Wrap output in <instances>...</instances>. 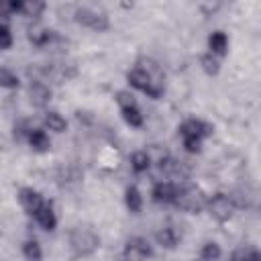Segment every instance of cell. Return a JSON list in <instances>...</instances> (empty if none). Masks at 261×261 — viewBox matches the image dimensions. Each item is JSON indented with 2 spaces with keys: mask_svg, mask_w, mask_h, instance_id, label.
<instances>
[{
  "mask_svg": "<svg viewBox=\"0 0 261 261\" xmlns=\"http://www.w3.org/2000/svg\"><path fill=\"white\" fill-rule=\"evenodd\" d=\"M69 247L77 257H90L100 247V237L90 224H77L69 232Z\"/></svg>",
  "mask_w": 261,
  "mask_h": 261,
  "instance_id": "1",
  "label": "cell"
},
{
  "mask_svg": "<svg viewBox=\"0 0 261 261\" xmlns=\"http://www.w3.org/2000/svg\"><path fill=\"white\" fill-rule=\"evenodd\" d=\"M173 204L184 212L198 214L208 206V196L196 186H184V188H179L177 198H175Z\"/></svg>",
  "mask_w": 261,
  "mask_h": 261,
  "instance_id": "2",
  "label": "cell"
},
{
  "mask_svg": "<svg viewBox=\"0 0 261 261\" xmlns=\"http://www.w3.org/2000/svg\"><path fill=\"white\" fill-rule=\"evenodd\" d=\"M126 82L130 84V88H135V90L147 94L149 98H159V96L163 94V86L157 84L155 80H151V77H149L143 69H139V67H135V69H130V71L126 73Z\"/></svg>",
  "mask_w": 261,
  "mask_h": 261,
  "instance_id": "3",
  "label": "cell"
},
{
  "mask_svg": "<svg viewBox=\"0 0 261 261\" xmlns=\"http://www.w3.org/2000/svg\"><path fill=\"white\" fill-rule=\"evenodd\" d=\"M73 18H75V22H80L82 27H88V29L98 31V33H102V31L108 29V16H106L104 12L94 10V8H88V6L75 8Z\"/></svg>",
  "mask_w": 261,
  "mask_h": 261,
  "instance_id": "4",
  "label": "cell"
},
{
  "mask_svg": "<svg viewBox=\"0 0 261 261\" xmlns=\"http://www.w3.org/2000/svg\"><path fill=\"white\" fill-rule=\"evenodd\" d=\"M206 208H208V212H210V216H212L214 220L226 222V220L232 216V212H234V202H232L230 196L218 192V194H214L212 198H208V206H206Z\"/></svg>",
  "mask_w": 261,
  "mask_h": 261,
  "instance_id": "5",
  "label": "cell"
},
{
  "mask_svg": "<svg viewBox=\"0 0 261 261\" xmlns=\"http://www.w3.org/2000/svg\"><path fill=\"white\" fill-rule=\"evenodd\" d=\"M179 137L181 139H206L214 133V126L200 118H188L179 124Z\"/></svg>",
  "mask_w": 261,
  "mask_h": 261,
  "instance_id": "6",
  "label": "cell"
},
{
  "mask_svg": "<svg viewBox=\"0 0 261 261\" xmlns=\"http://www.w3.org/2000/svg\"><path fill=\"white\" fill-rule=\"evenodd\" d=\"M151 245L147 239L143 237H130L122 249V255L128 259V261H145L147 257H151Z\"/></svg>",
  "mask_w": 261,
  "mask_h": 261,
  "instance_id": "7",
  "label": "cell"
},
{
  "mask_svg": "<svg viewBox=\"0 0 261 261\" xmlns=\"http://www.w3.org/2000/svg\"><path fill=\"white\" fill-rule=\"evenodd\" d=\"M18 202H20V206L24 208V212L27 214H37L41 208H43V204H45V200H43V196L37 192V190H33V188H20V192H18Z\"/></svg>",
  "mask_w": 261,
  "mask_h": 261,
  "instance_id": "8",
  "label": "cell"
},
{
  "mask_svg": "<svg viewBox=\"0 0 261 261\" xmlns=\"http://www.w3.org/2000/svg\"><path fill=\"white\" fill-rule=\"evenodd\" d=\"M177 192H179V188L175 184H171V181H159L153 188L151 196H153V200L157 204H173L175 198H177Z\"/></svg>",
  "mask_w": 261,
  "mask_h": 261,
  "instance_id": "9",
  "label": "cell"
},
{
  "mask_svg": "<svg viewBox=\"0 0 261 261\" xmlns=\"http://www.w3.org/2000/svg\"><path fill=\"white\" fill-rule=\"evenodd\" d=\"M29 100H31L33 106L45 108V106L49 104V100H51V90H49V86L43 84V82H31V86H29Z\"/></svg>",
  "mask_w": 261,
  "mask_h": 261,
  "instance_id": "10",
  "label": "cell"
},
{
  "mask_svg": "<svg viewBox=\"0 0 261 261\" xmlns=\"http://www.w3.org/2000/svg\"><path fill=\"white\" fill-rule=\"evenodd\" d=\"M27 37H29V41H31L35 47H47V45L53 41V31H49L47 27L35 22V24H31V27L27 29Z\"/></svg>",
  "mask_w": 261,
  "mask_h": 261,
  "instance_id": "11",
  "label": "cell"
},
{
  "mask_svg": "<svg viewBox=\"0 0 261 261\" xmlns=\"http://www.w3.org/2000/svg\"><path fill=\"white\" fill-rule=\"evenodd\" d=\"M155 239H157V243H159L161 247L173 249V247L179 243L181 234H179V230H177L173 224H165V226H161V228L155 232Z\"/></svg>",
  "mask_w": 261,
  "mask_h": 261,
  "instance_id": "12",
  "label": "cell"
},
{
  "mask_svg": "<svg viewBox=\"0 0 261 261\" xmlns=\"http://www.w3.org/2000/svg\"><path fill=\"white\" fill-rule=\"evenodd\" d=\"M35 218H37V222L43 230H55V226H57V214H55L51 202H45L43 208L35 214Z\"/></svg>",
  "mask_w": 261,
  "mask_h": 261,
  "instance_id": "13",
  "label": "cell"
},
{
  "mask_svg": "<svg viewBox=\"0 0 261 261\" xmlns=\"http://www.w3.org/2000/svg\"><path fill=\"white\" fill-rule=\"evenodd\" d=\"M29 145L33 147V151H39V153H45V151H49L51 149V139H49V135L43 130V128H33L31 133H29Z\"/></svg>",
  "mask_w": 261,
  "mask_h": 261,
  "instance_id": "14",
  "label": "cell"
},
{
  "mask_svg": "<svg viewBox=\"0 0 261 261\" xmlns=\"http://www.w3.org/2000/svg\"><path fill=\"white\" fill-rule=\"evenodd\" d=\"M208 49L212 55H226L228 51V39L222 31H214L210 37H208Z\"/></svg>",
  "mask_w": 261,
  "mask_h": 261,
  "instance_id": "15",
  "label": "cell"
},
{
  "mask_svg": "<svg viewBox=\"0 0 261 261\" xmlns=\"http://www.w3.org/2000/svg\"><path fill=\"white\" fill-rule=\"evenodd\" d=\"M137 67L143 69L151 80H155L157 84L163 86V71H161V67L157 65V61H153V59H149V57H141V59L137 61Z\"/></svg>",
  "mask_w": 261,
  "mask_h": 261,
  "instance_id": "16",
  "label": "cell"
},
{
  "mask_svg": "<svg viewBox=\"0 0 261 261\" xmlns=\"http://www.w3.org/2000/svg\"><path fill=\"white\" fill-rule=\"evenodd\" d=\"M124 204H126V208L130 212H135V214L141 212V208H143V196H141V192H139L137 186H128L124 190Z\"/></svg>",
  "mask_w": 261,
  "mask_h": 261,
  "instance_id": "17",
  "label": "cell"
},
{
  "mask_svg": "<svg viewBox=\"0 0 261 261\" xmlns=\"http://www.w3.org/2000/svg\"><path fill=\"white\" fill-rule=\"evenodd\" d=\"M43 122H45V126H47L49 130H53V133H63V130L67 128V120H65L57 110H47Z\"/></svg>",
  "mask_w": 261,
  "mask_h": 261,
  "instance_id": "18",
  "label": "cell"
},
{
  "mask_svg": "<svg viewBox=\"0 0 261 261\" xmlns=\"http://www.w3.org/2000/svg\"><path fill=\"white\" fill-rule=\"evenodd\" d=\"M130 167L135 173H143L151 167V155L147 151H135L130 155Z\"/></svg>",
  "mask_w": 261,
  "mask_h": 261,
  "instance_id": "19",
  "label": "cell"
},
{
  "mask_svg": "<svg viewBox=\"0 0 261 261\" xmlns=\"http://www.w3.org/2000/svg\"><path fill=\"white\" fill-rule=\"evenodd\" d=\"M43 10H45V2H41V0H27L20 6V14L27 18H39L43 14Z\"/></svg>",
  "mask_w": 261,
  "mask_h": 261,
  "instance_id": "20",
  "label": "cell"
},
{
  "mask_svg": "<svg viewBox=\"0 0 261 261\" xmlns=\"http://www.w3.org/2000/svg\"><path fill=\"white\" fill-rule=\"evenodd\" d=\"M22 255H24V259H27V261H43L41 245H39L35 239L24 241V245H22Z\"/></svg>",
  "mask_w": 261,
  "mask_h": 261,
  "instance_id": "21",
  "label": "cell"
},
{
  "mask_svg": "<svg viewBox=\"0 0 261 261\" xmlns=\"http://www.w3.org/2000/svg\"><path fill=\"white\" fill-rule=\"evenodd\" d=\"M220 255H222V249H220V245L214 243V241L204 243V247H202V251H200L202 261H218Z\"/></svg>",
  "mask_w": 261,
  "mask_h": 261,
  "instance_id": "22",
  "label": "cell"
},
{
  "mask_svg": "<svg viewBox=\"0 0 261 261\" xmlns=\"http://www.w3.org/2000/svg\"><path fill=\"white\" fill-rule=\"evenodd\" d=\"M200 65H202V69H204L208 75H218V71H220V61H218L216 55H212V53H204V55L200 57Z\"/></svg>",
  "mask_w": 261,
  "mask_h": 261,
  "instance_id": "23",
  "label": "cell"
},
{
  "mask_svg": "<svg viewBox=\"0 0 261 261\" xmlns=\"http://www.w3.org/2000/svg\"><path fill=\"white\" fill-rule=\"evenodd\" d=\"M120 112H122V118L128 126H133V128L143 126V114H141L139 106H133V108H126V110H120Z\"/></svg>",
  "mask_w": 261,
  "mask_h": 261,
  "instance_id": "24",
  "label": "cell"
},
{
  "mask_svg": "<svg viewBox=\"0 0 261 261\" xmlns=\"http://www.w3.org/2000/svg\"><path fill=\"white\" fill-rule=\"evenodd\" d=\"M116 104L120 106V110H126V108H133V106H137V100H135V96L128 92V90H120V92H116Z\"/></svg>",
  "mask_w": 261,
  "mask_h": 261,
  "instance_id": "25",
  "label": "cell"
},
{
  "mask_svg": "<svg viewBox=\"0 0 261 261\" xmlns=\"http://www.w3.org/2000/svg\"><path fill=\"white\" fill-rule=\"evenodd\" d=\"M0 86L2 88H18V77L16 73H12L8 67L0 69Z\"/></svg>",
  "mask_w": 261,
  "mask_h": 261,
  "instance_id": "26",
  "label": "cell"
},
{
  "mask_svg": "<svg viewBox=\"0 0 261 261\" xmlns=\"http://www.w3.org/2000/svg\"><path fill=\"white\" fill-rule=\"evenodd\" d=\"M12 47V31L8 27V22H2L0 24V49L8 51Z\"/></svg>",
  "mask_w": 261,
  "mask_h": 261,
  "instance_id": "27",
  "label": "cell"
},
{
  "mask_svg": "<svg viewBox=\"0 0 261 261\" xmlns=\"http://www.w3.org/2000/svg\"><path fill=\"white\" fill-rule=\"evenodd\" d=\"M188 153H200L202 151V139H181Z\"/></svg>",
  "mask_w": 261,
  "mask_h": 261,
  "instance_id": "28",
  "label": "cell"
},
{
  "mask_svg": "<svg viewBox=\"0 0 261 261\" xmlns=\"http://www.w3.org/2000/svg\"><path fill=\"white\" fill-rule=\"evenodd\" d=\"M228 261H249V251L239 249V251H234V253L230 255V259H228Z\"/></svg>",
  "mask_w": 261,
  "mask_h": 261,
  "instance_id": "29",
  "label": "cell"
},
{
  "mask_svg": "<svg viewBox=\"0 0 261 261\" xmlns=\"http://www.w3.org/2000/svg\"><path fill=\"white\" fill-rule=\"evenodd\" d=\"M249 261H261V249L249 251Z\"/></svg>",
  "mask_w": 261,
  "mask_h": 261,
  "instance_id": "30",
  "label": "cell"
},
{
  "mask_svg": "<svg viewBox=\"0 0 261 261\" xmlns=\"http://www.w3.org/2000/svg\"><path fill=\"white\" fill-rule=\"evenodd\" d=\"M114 261H128V259H126V257H124V255H122V253H120V255H118V257H116V259H114Z\"/></svg>",
  "mask_w": 261,
  "mask_h": 261,
  "instance_id": "31",
  "label": "cell"
}]
</instances>
